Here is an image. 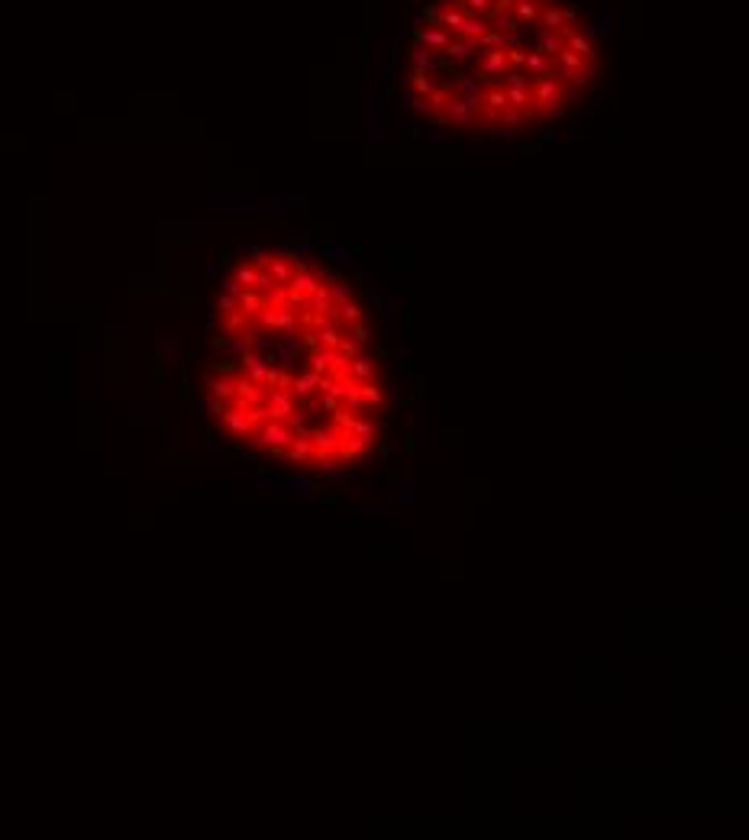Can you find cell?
<instances>
[{
  "label": "cell",
  "instance_id": "cell-5",
  "mask_svg": "<svg viewBox=\"0 0 749 840\" xmlns=\"http://www.w3.org/2000/svg\"><path fill=\"white\" fill-rule=\"evenodd\" d=\"M369 449V443H365L362 437H355V433H349V430H343V440H339V449H336V456L339 459H345V462H352V459H359V456Z\"/></svg>",
  "mask_w": 749,
  "mask_h": 840
},
{
  "label": "cell",
  "instance_id": "cell-3",
  "mask_svg": "<svg viewBox=\"0 0 749 840\" xmlns=\"http://www.w3.org/2000/svg\"><path fill=\"white\" fill-rule=\"evenodd\" d=\"M220 420H223V427H227L236 440H249V437H252V430H255L252 420H249V414L239 411V407H223Z\"/></svg>",
  "mask_w": 749,
  "mask_h": 840
},
{
  "label": "cell",
  "instance_id": "cell-6",
  "mask_svg": "<svg viewBox=\"0 0 749 840\" xmlns=\"http://www.w3.org/2000/svg\"><path fill=\"white\" fill-rule=\"evenodd\" d=\"M349 375H352L355 382H371V378L378 375V369H375V359H369V356H355L352 365H349Z\"/></svg>",
  "mask_w": 749,
  "mask_h": 840
},
{
  "label": "cell",
  "instance_id": "cell-12",
  "mask_svg": "<svg viewBox=\"0 0 749 840\" xmlns=\"http://www.w3.org/2000/svg\"><path fill=\"white\" fill-rule=\"evenodd\" d=\"M291 488H297V491L304 495V491H307V479H294V482H291Z\"/></svg>",
  "mask_w": 749,
  "mask_h": 840
},
{
  "label": "cell",
  "instance_id": "cell-4",
  "mask_svg": "<svg viewBox=\"0 0 749 840\" xmlns=\"http://www.w3.org/2000/svg\"><path fill=\"white\" fill-rule=\"evenodd\" d=\"M317 385H320V375L307 369V372H301V375H297L294 382H291V395L297 398V404H304V401H311V398L317 395V391H320Z\"/></svg>",
  "mask_w": 749,
  "mask_h": 840
},
{
  "label": "cell",
  "instance_id": "cell-7",
  "mask_svg": "<svg viewBox=\"0 0 749 840\" xmlns=\"http://www.w3.org/2000/svg\"><path fill=\"white\" fill-rule=\"evenodd\" d=\"M285 456H287L291 462H297V465H301V462H307V459L313 456V443H311V437H294V443H291V446L285 449Z\"/></svg>",
  "mask_w": 749,
  "mask_h": 840
},
{
  "label": "cell",
  "instance_id": "cell-1",
  "mask_svg": "<svg viewBox=\"0 0 749 840\" xmlns=\"http://www.w3.org/2000/svg\"><path fill=\"white\" fill-rule=\"evenodd\" d=\"M249 443L265 446L271 456H285V449L294 443V430L287 427L285 420H265V424H259V430H252Z\"/></svg>",
  "mask_w": 749,
  "mask_h": 840
},
{
  "label": "cell",
  "instance_id": "cell-2",
  "mask_svg": "<svg viewBox=\"0 0 749 840\" xmlns=\"http://www.w3.org/2000/svg\"><path fill=\"white\" fill-rule=\"evenodd\" d=\"M311 443H313V456L311 459H333L339 449V440H343V427H311Z\"/></svg>",
  "mask_w": 749,
  "mask_h": 840
},
{
  "label": "cell",
  "instance_id": "cell-10",
  "mask_svg": "<svg viewBox=\"0 0 749 840\" xmlns=\"http://www.w3.org/2000/svg\"><path fill=\"white\" fill-rule=\"evenodd\" d=\"M285 424H287V427H291V430H294V437H307V433H311V427L304 424V417H301V414H297V411H294V414H287V417H285Z\"/></svg>",
  "mask_w": 749,
  "mask_h": 840
},
{
  "label": "cell",
  "instance_id": "cell-8",
  "mask_svg": "<svg viewBox=\"0 0 749 840\" xmlns=\"http://www.w3.org/2000/svg\"><path fill=\"white\" fill-rule=\"evenodd\" d=\"M349 433L362 437L365 443L371 446L375 440H378V424H375V420H359V417H355V420H352V427H349Z\"/></svg>",
  "mask_w": 749,
  "mask_h": 840
},
{
  "label": "cell",
  "instance_id": "cell-11",
  "mask_svg": "<svg viewBox=\"0 0 749 840\" xmlns=\"http://www.w3.org/2000/svg\"><path fill=\"white\" fill-rule=\"evenodd\" d=\"M320 407H323V411H329V414L339 411V398H333V395H320Z\"/></svg>",
  "mask_w": 749,
  "mask_h": 840
},
{
  "label": "cell",
  "instance_id": "cell-9",
  "mask_svg": "<svg viewBox=\"0 0 749 840\" xmlns=\"http://www.w3.org/2000/svg\"><path fill=\"white\" fill-rule=\"evenodd\" d=\"M362 398L369 407H385V391H381L378 378H371V382H362Z\"/></svg>",
  "mask_w": 749,
  "mask_h": 840
}]
</instances>
